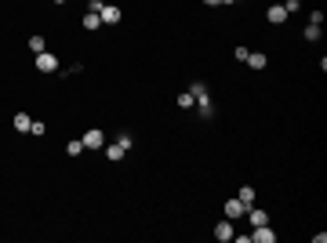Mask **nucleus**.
Wrapping results in <instances>:
<instances>
[{
	"label": "nucleus",
	"mask_w": 327,
	"mask_h": 243,
	"mask_svg": "<svg viewBox=\"0 0 327 243\" xmlns=\"http://www.w3.org/2000/svg\"><path fill=\"white\" fill-rule=\"evenodd\" d=\"M189 95H193V102L200 105V116H215V105H211L208 87H203V84H193V87H189Z\"/></svg>",
	"instance_id": "1"
},
{
	"label": "nucleus",
	"mask_w": 327,
	"mask_h": 243,
	"mask_svg": "<svg viewBox=\"0 0 327 243\" xmlns=\"http://www.w3.org/2000/svg\"><path fill=\"white\" fill-rule=\"evenodd\" d=\"M80 142H84V149H106V135L98 131V127H91L84 138H80Z\"/></svg>",
	"instance_id": "2"
},
{
	"label": "nucleus",
	"mask_w": 327,
	"mask_h": 243,
	"mask_svg": "<svg viewBox=\"0 0 327 243\" xmlns=\"http://www.w3.org/2000/svg\"><path fill=\"white\" fill-rule=\"evenodd\" d=\"M243 214H248V204H243L240 196L226 204V218H229V222H236V218H243Z\"/></svg>",
	"instance_id": "3"
},
{
	"label": "nucleus",
	"mask_w": 327,
	"mask_h": 243,
	"mask_svg": "<svg viewBox=\"0 0 327 243\" xmlns=\"http://www.w3.org/2000/svg\"><path fill=\"white\" fill-rule=\"evenodd\" d=\"M248 236H251V243H276V232L269 225H255V232H248Z\"/></svg>",
	"instance_id": "4"
},
{
	"label": "nucleus",
	"mask_w": 327,
	"mask_h": 243,
	"mask_svg": "<svg viewBox=\"0 0 327 243\" xmlns=\"http://www.w3.org/2000/svg\"><path fill=\"white\" fill-rule=\"evenodd\" d=\"M36 69H40V73H55V69H58V58H55L51 51H40V55H36Z\"/></svg>",
	"instance_id": "5"
},
{
	"label": "nucleus",
	"mask_w": 327,
	"mask_h": 243,
	"mask_svg": "<svg viewBox=\"0 0 327 243\" xmlns=\"http://www.w3.org/2000/svg\"><path fill=\"white\" fill-rule=\"evenodd\" d=\"M98 18H102V26H116L120 18H124V15H120V8H113V4H102Z\"/></svg>",
	"instance_id": "6"
},
{
	"label": "nucleus",
	"mask_w": 327,
	"mask_h": 243,
	"mask_svg": "<svg viewBox=\"0 0 327 243\" xmlns=\"http://www.w3.org/2000/svg\"><path fill=\"white\" fill-rule=\"evenodd\" d=\"M233 236H236V232H233V222H229V218H222V222L215 225V239H222V243H229Z\"/></svg>",
	"instance_id": "7"
},
{
	"label": "nucleus",
	"mask_w": 327,
	"mask_h": 243,
	"mask_svg": "<svg viewBox=\"0 0 327 243\" xmlns=\"http://www.w3.org/2000/svg\"><path fill=\"white\" fill-rule=\"evenodd\" d=\"M265 18H269L273 26H280V22H288V11H283V4H273V8L265 11Z\"/></svg>",
	"instance_id": "8"
},
{
	"label": "nucleus",
	"mask_w": 327,
	"mask_h": 243,
	"mask_svg": "<svg viewBox=\"0 0 327 243\" xmlns=\"http://www.w3.org/2000/svg\"><path fill=\"white\" fill-rule=\"evenodd\" d=\"M248 218H251V225H269V214L262 207H248Z\"/></svg>",
	"instance_id": "9"
},
{
	"label": "nucleus",
	"mask_w": 327,
	"mask_h": 243,
	"mask_svg": "<svg viewBox=\"0 0 327 243\" xmlns=\"http://www.w3.org/2000/svg\"><path fill=\"white\" fill-rule=\"evenodd\" d=\"M106 156L113 160V164H120V160H124V156H128V149H124V145H120V142H116V145H106Z\"/></svg>",
	"instance_id": "10"
},
{
	"label": "nucleus",
	"mask_w": 327,
	"mask_h": 243,
	"mask_svg": "<svg viewBox=\"0 0 327 243\" xmlns=\"http://www.w3.org/2000/svg\"><path fill=\"white\" fill-rule=\"evenodd\" d=\"M265 62H269V58H265L262 51H251V55H248V65H251V69H265Z\"/></svg>",
	"instance_id": "11"
},
{
	"label": "nucleus",
	"mask_w": 327,
	"mask_h": 243,
	"mask_svg": "<svg viewBox=\"0 0 327 243\" xmlns=\"http://www.w3.org/2000/svg\"><path fill=\"white\" fill-rule=\"evenodd\" d=\"M84 29H102V18H98V11H88V15H84Z\"/></svg>",
	"instance_id": "12"
},
{
	"label": "nucleus",
	"mask_w": 327,
	"mask_h": 243,
	"mask_svg": "<svg viewBox=\"0 0 327 243\" xmlns=\"http://www.w3.org/2000/svg\"><path fill=\"white\" fill-rule=\"evenodd\" d=\"M29 124H33V120H29L26 113H18V116H15V131H22V135H29Z\"/></svg>",
	"instance_id": "13"
},
{
	"label": "nucleus",
	"mask_w": 327,
	"mask_h": 243,
	"mask_svg": "<svg viewBox=\"0 0 327 243\" xmlns=\"http://www.w3.org/2000/svg\"><path fill=\"white\" fill-rule=\"evenodd\" d=\"M66 152H69V156H80V152H84V142H80V138L66 142Z\"/></svg>",
	"instance_id": "14"
},
{
	"label": "nucleus",
	"mask_w": 327,
	"mask_h": 243,
	"mask_svg": "<svg viewBox=\"0 0 327 243\" xmlns=\"http://www.w3.org/2000/svg\"><path fill=\"white\" fill-rule=\"evenodd\" d=\"M29 51H33V55H40V51H48V48H44V36H29Z\"/></svg>",
	"instance_id": "15"
},
{
	"label": "nucleus",
	"mask_w": 327,
	"mask_h": 243,
	"mask_svg": "<svg viewBox=\"0 0 327 243\" xmlns=\"http://www.w3.org/2000/svg\"><path fill=\"white\" fill-rule=\"evenodd\" d=\"M236 196H240V200H243V204H248V207L255 204V189H251V185H243V189H240Z\"/></svg>",
	"instance_id": "16"
},
{
	"label": "nucleus",
	"mask_w": 327,
	"mask_h": 243,
	"mask_svg": "<svg viewBox=\"0 0 327 243\" xmlns=\"http://www.w3.org/2000/svg\"><path fill=\"white\" fill-rule=\"evenodd\" d=\"M320 33H323V29H320V26H313V22H309V26H305V40H320Z\"/></svg>",
	"instance_id": "17"
},
{
	"label": "nucleus",
	"mask_w": 327,
	"mask_h": 243,
	"mask_svg": "<svg viewBox=\"0 0 327 243\" xmlns=\"http://www.w3.org/2000/svg\"><path fill=\"white\" fill-rule=\"evenodd\" d=\"M178 105H182V109H193L196 102H193V95H189V91H182V95H178Z\"/></svg>",
	"instance_id": "18"
},
{
	"label": "nucleus",
	"mask_w": 327,
	"mask_h": 243,
	"mask_svg": "<svg viewBox=\"0 0 327 243\" xmlns=\"http://www.w3.org/2000/svg\"><path fill=\"white\" fill-rule=\"evenodd\" d=\"M302 8V0H283V11H288V15H295Z\"/></svg>",
	"instance_id": "19"
},
{
	"label": "nucleus",
	"mask_w": 327,
	"mask_h": 243,
	"mask_svg": "<svg viewBox=\"0 0 327 243\" xmlns=\"http://www.w3.org/2000/svg\"><path fill=\"white\" fill-rule=\"evenodd\" d=\"M248 55H251L248 48H233V58H236V62H248Z\"/></svg>",
	"instance_id": "20"
},
{
	"label": "nucleus",
	"mask_w": 327,
	"mask_h": 243,
	"mask_svg": "<svg viewBox=\"0 0 327 243\" xmlns=\"http://www.w3.org/2000/svg\"><path fill=\"white\" fill-rule=\"evenodd\" d=\"M44 131H48V127L40 124V120H33V124H29V135H44Z\"/></svg>",
	"instance_id": "21"
},
{
	"label": "nucleus",
	"mask_w": 327,
	"mask_h": 243,
	"mask_svg": "<svg viewBox=\"0 0 327 243\" xmlns=\"http://www.w3.org/2000/svg\"><path fill=\"white\" fill-rule=\"evenodd\" d=\"M203 4H208V8H215V4H222V0H203Z\"/></svg>",
	"instance_id": "22"
},
{
	"label": "nucleus",
	"mask_w": 327,
	"mask_h": 243,
	"mask_svg": "<svg viewBox=\"0 0 327 243\" xmlns=\"http://www.w3.org/2000/svg\"><path fill=\"white\" fill-rule=\"evenodd\" d=\"M55 4H66V0H55Z\"/></svg>",
	"instance_id": "23"
}]
</instances>
